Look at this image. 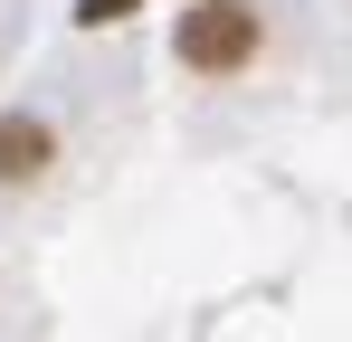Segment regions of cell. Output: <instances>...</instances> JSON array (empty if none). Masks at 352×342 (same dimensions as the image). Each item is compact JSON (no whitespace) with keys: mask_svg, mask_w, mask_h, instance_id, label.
<instances>
[{"mask_svg":"<svg viewBox=\"0 0 352 342\" xmlns=\"http://www.w3.org/2000/svg\"><path fill=\"white\" fill-rule=\"evenodd\" d=\"M257 57V10H238V0H200V10H181V67H200V76H229Z\"/></svg>","mask_w":352,"mask_h":342,"instance_id":"6da1fadb","label":"cell"},{"mask_svg":"<svg viewBox=\"0 0 352 342\" xmlns=\"http://www.w3.org/2000/svg\"><path fill=\"white\" fill-rule=\"evenodd\" d=\"M58 152V133L38 124V114H0V190H19V181H38Z\"/></svg>","mask_w":352,"mask_h":342,"instance_id":"7a4b0ae2","label":"cell"},{"mask_svg":"<svg viewBox=\"0 0 352 342\" xmlns=\"http://www.w3.org/2000/svg\"><path fill=\"white\" fill-rule=\"evenodd\" d=\"M124 10H133V0H76V19H86V29H105V19H124Z\"/></svg>","mask_w":352,"mask_h":342,"instance_id":"3957f363","label":"cell"}]
</instances>
